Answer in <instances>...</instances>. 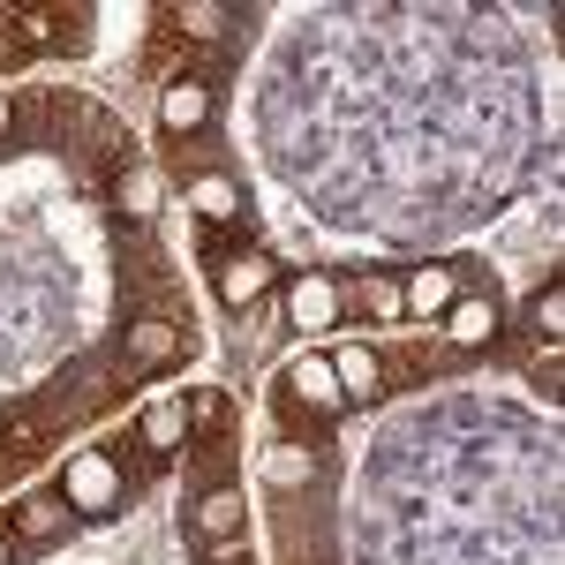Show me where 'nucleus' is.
Masks as SVG:
<instances>
[{
	"label": "nucleus",
	"instance_id": "obj_1",
	"mask_svg": "<svg viewBox=\"0 0 565 565\" xmlns=\"http://www.w3.org/2000/svg\"><path fill=\"white\" fill-rule=\"evenodd\" d=\"M121 498H129V476H121V460H106V452H76V460L61 468V505L84 513V521L121 513Z\"/></svg>",
	"mask_w": 565,
	"mask_h": 565
},
{
	"label": "nucleus",
	"instance_id": "obj_2",
	"mask_svg": "<svg viewBox=\"0 0 565 565\" xmlns=\"http://www.w3.org/2000/svg\"><path fill=\"white\" fill-rule=\"evenodd\" d=\"M287 317H295L302 332H324V324L340 317V279H332V271H302V279L287 287Z\"/></svg>",
	"mask_w": 565,
	"mask_h": 565
},
{
	"label": "nucleus",
	"instance_id": "obj_3",
	"mask_svg": "<svg viewBox=\"0 0 565 565\" xmlns=\"http://www.w3.org/2000/svg\"><path fill=\"white\" fill-rule=\"evenodd\" d=\"M271 287V257L264 249H234V257H218V302L226 309H249Z\"/></svg>",
	"mask_w": 565,
	"mask_h": 565
},
{
	"label": "nucleus",
	"instance_id": "obj_4",
	"mask_svg": "<svg viewBox=\"0 0 565 565\" xmlns=\"http://www.w3.org/2000/svg\"><path fill=\"white\" fill-rule=\"evenodd\" d=\"M242 527H249V505H242V490H234V482H212V490L196 498V535H204V543H234Z\"/></svg>",
	"mask_w": 565,
	"mask_h": 565
},
{
	"label": "nucleus",
	"instance_id": "obj_5",
	"mask_svg": "<svg viewBox=\"0 0 565 565\" xmlns=\"http://www.w3.org/2000/svg\"><path fill=\"white\" fill-rule=\"evenodd\" d=\"M159 121H167V129H174V136L204 129V121H212V90L196 84V76H174V84L159 90Z\"/></svg>",
	"mask_w": 565,
	"mask_h": 565
},
{
	"label": "nucleus",
	"instance_id": "obj_6",
	"mask_svg": "<svg viewBox=\"0 0 565 565\" xmlns=\"http://www.w3.org/2000/svg\"><path fill=\"white\" fill-rule=\"evenodd\" d=\"M226 23H242V15H234V8H218V0H189V8L167 15V31H174L181 45H218V39H226Z\"/></svg>",
	"mask_w": 565,
	"mask_h": 565
},
{
	"label": "nucleus",
	"instance_id": "obj_7",
	"mask_svg": "<svg viewBox=\"0 0 565 565\" xmlns=\"http://www.w3.org/2000/svg\"><path fill=\"white\" fill-rule=\"evenodd\" d=\"M332 377H340V399H377L385 392V362L370 348H340L332 354Z\"/></svg>",
	"mask_w": 565,
	"mask_h": 565
},
{
	"label": "nucleus",
	"instance_id": "obj_8",
	"mask_svg": "<svg viewBox=\"0 0 565 565\" xmlns=\"http://www.w3.org/2000/svg\"><path fill=\"white\" fill-rule=\"evenodd\" d=\"M287 385H295V399H302V407H340V377H332V354H295Z\"/></svg>",
	"mask_w": 565,
	"mask_h": 565
},
{
	"label": "nucleus",
	"instance_id": "obj_9",
	"mask_svg": "<svg viewBox=\"0 0 565 565\" xmlns=\"http://www.w3.org/2000/svg\"><path fill=\"white\" fill-rule=\"evenodd\" d=\"M143 452H151V460H174L181 445H189V415H181V399H159V407H151V415H143Z\"/></svg>",
	"mask_w": 565,
	"mask_h": 565
},
{
	"label": "nucleus",
	"instance_id": "obj_10",
	"mask_svg": "<svg viewBox=\"0 0 565 565\" xmlns=\"http://www.w3.org/2000/svg\"><path fill=\"white\" fill-rule=\"evenodd\" d=\"M399 309H415V317H445V309H452V271H445V264H423V271L399 287Z\"/></svg>",
	"mask_w": 565,
	"mask_h": 565
},
{
	"label": "nucleus",
	"instance_id": "obj_11",
	"mask_svg": "<svg viewBox=\"0 0 565 565\" xmlns=\"http://www.w3.org/2000/svg\"><path fill=\"white\" fill-rule=\"evenodd\" d=\"M445 332H452L460 348H482V340L498 332V302H490V295H476V302H452V309H445Z\"/></svg>",
	"mask_w": 565,
	"mask_h": 565
},
{
	"label": "nucleus",
	"instance_id": "obj_12",
	"mask_svg": "<svg viewBox=\"0 0 565 565\" xmlns=\"http://www.w3.org/2000/svg\"><path fill=\"white\" fill-rule=\"evenodd\" d=\"M189 196H196V218H204V226H234V218H242V189H234V181H196V189H189Z\"/></svg>",
	"mask_w": 565,
	"mask_h": 565
},
{
	"label": "nucleus",
	"instance_id": "obj_13",
	"mask_svg": "<svg viewBox=\"0 0 565 565\" xmlns=\"http://www.w3.org/2000/svg\"><path fill=\"white\" fill-rule=\"evenodd\" d=\"M174 348H181V332L167 324V317H136V324H129V354H136V362H167Z\"/></svg>",
	"mask_w": 565,
	"mask_h": 565
},
{
	"label": "nucleus",
	"instance_id": "obj_14",
	"mask_svg": "<svg viewBox=\"0 0 565 565\" xmlns=\"http://www.w3.org/2000/svg\"><path fill=\"white\" fill-rule=\"evenodd\" d=\"M68 527V505L61 498H31V505H15V535H31V543H53Z\"/></svg>",
	"mask_w": 565,
	"mask_h": 565
},
{
	"label": "nucleus",
	"instance_id": "obj_15",
	"mask_svg": "<svg viewBox=\"0 0 565 565\" xmlns=\"http://www.w3.org/2000/svg\"><path fill=\"white\" fill-rule=\"evenodd\" d=\"M114 196H121V212H129V218H151V212H159V174H151V167H121Z\"/></svg>",
	"mask_w": 565,
	"mask_h": 565
},
{
	"label": "nucleus",
	"instance_id": "obj_16",
	"mask_svg": "<svg viewBox=\"0 0 565 565\" xmlns=\"http://www.w3.org/2000/svg\"><path fill=\"white\" fill-rule=\"evenodd\" d=\"M264 476L279 482V490H295V482L317 476V452H309V445H271V452H264Z\"/></svg>",
	"mask_w": 565,
	"mask_h": 565
},
{
	"label": "nucleus",
	"instance_id": "obj_17",
	"mask_svg": "<svg viewBox=\"0 0 565 565\" xmlns=\"http://www.w3.org/2000/svg\"><path fill=\"white\" fill-rule=\"evenodd\" d=\"M527 324H535V332L558 348V332H565V287H543V295L527 302Z\"/></svg>",
	"mask_w": 565,
	"mask_h": 565
},
{
	"label": "nucleus",
	"instance_id": "obj_18",
	"mask_svg": "<svg viewBox=\"0 0 565 565\" xmlns=\"http://www.w3.org/2000/svg\"><path fill=\"white\" fill-rule=\"evenodd\" d=\"M181 415H189L196 430H218V423H226V392H196V399H189Z\"/></svg>",
	"mask_w": 565,
	"mask_h": 565
},
{
	"label": "nucleus",
	"instance_id": "obj_19",
	"mask_svg": "<svg viewBox=\"0 0 565 565\" xmlns=\"http://www.w3.org/2000/svg\"><path fill=\"white\" fill-rule=\"evenodd\" d=\"M8 445H15V452H45V423L15 415V423H8Z\"/></svg>",
	"mask_w": 565,
	"mask_h": 565
},
{
	"label": "nucleus",
	"instance_id": "obj_20",
	"mask_svg": "<svg viewBox=\"0 0 565 565\" xmlns=\"http://www.w3.org/2000/svg\"><path fill=\"white\" fill-rule=\"evenodd\" d=\"M362 295H370L377 317H399V287H392V279H362Z\"/></svg>",
	"mask_w": 565,
	"mask_h": 565
},
{
	"label": "nucleus",
	"instance_id": "obj_21",
	"mask_svg": "<svg viewBox=\"0 0 565 565\" xmlns=\"http://www.w3.org/2000/svg\"><path fill=\"white\" fill-rule=\"evenodd\" d=\"M8 121H15V106H8V90H0V136H8Z\"/></svg>",
	"mask_w": 565,
	"mask_h": 565
},
{
	"label": "nucleus",
	"instance_id": "obj_22",
	"mask_svg": "<svg viewBox=\"0 0 565 565\" xmlns=\"http://www.w3.org/2000/svg\"><path fill=\"white\" fill-rule=\"evenodd\" d=\"M0 565H8V535H0Z\"/></svg>",
	"mask_w": 565,
	"mask_h": 565
}]
</instances>
